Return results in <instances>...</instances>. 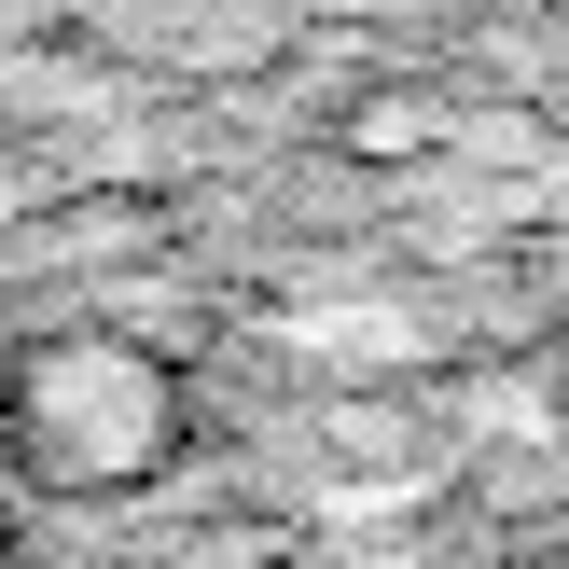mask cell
<instances>
[{
	"label": "cell",
	"mask_w": 569,
	"mask_h": 569,
	"mask_svg": "<svg viewBox=\"0 0 569 569\" xmlns=\"http://www.w3.org/2000/svg\"><path fill=\"white\" fill-rule=\"evenodd\" d=\"M167 445H181V389L153 376L139 348L111 333H70L14 376V459L70 500H111V487H153Z\"/></svg>",
	"instance_id": "cell-1"
}]
</instances>
